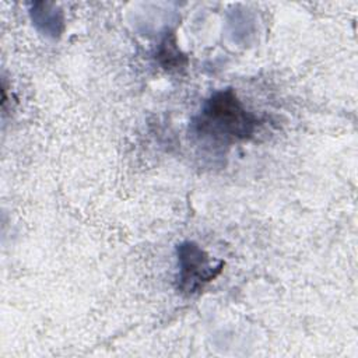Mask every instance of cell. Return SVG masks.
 Instances as JSON below:
<instances>
[{"label":"cell","mask_w":358,"mask_h":358,"mask_svg":"<svg viewBox=\"0 0 358 358\" xmlns=\"http://www.w3.org/2000/svg\"><path fill=\"white\" fill-rule=\"evenodd\" d=\"M155 60L165 71L169 73H179L187 66V57L179 49L178 39L173 31H166L162 36L155 50Z\"/></svg>","instance_id":"obj_4"},{"label":"cell","mask_w":358,"mask_h":358,"mask_svg":"<svg viewBox=\"0 0 358 358\" xmlns=\"http://www.w3.org/2000/svg\"><path fill=\"white\" fill-rule=\"evenodd\" d=\"M29 18L36 31L49 39H59L64 31V14L55 3H32Z\"/></svg>","instance_id":"obj_3"},{"label":"cell","mask_w":358,"mask_h":358,"mask_svg":"<svg viewBox=\"0 0 358 358\" xmlns=\"http://www.w3.org/2000/svg\"><path fill=\"white\" fill-rule=\"evenodd\" d=\"M263 120L248 110L232 88L211 94L192 120L193 134L208 144L229 145L255 136Z\"/></svg>","instance_id":"obj_1"},{"label":"cell","mask_w":358,"mask_h":358,"mask_svg":"<svg viewBox=\"0 0 358 358\" xmlns=\"http://www.w3.org/2000/svg\"><path fill=\"white\" fill-rule=\"evenodd\" d=\"M178 275L176 287L180 294L192 296L200 292L206 284L221 274L225 263L213 260L208 253L196 242L185 241L176 245Z\"/></svg>","instance_id":"obj_2"}]
</instances>
